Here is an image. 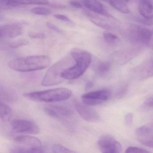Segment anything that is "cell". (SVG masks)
I'll use <instances>...</instances> for the list:
<instances>
[{
	"label": "cell",
	"mask_w": 153,
	"mask_h": 153,
	"mask_svg": "<svg viewBox=\"0 0 153 153\" xmlns=\"http://www.w3.org/2000/svg\"><path fill=\"white\" fill-rule=\"evenodd\" d=\"M111 66L108 62H98L94 67L95 73L99 76L103 77L107 75L111 70Z\"/></svg>",
	"instance_id": "obj_19"
},
{
	"label": "cell",
	"mask_w": 153,
	"mask_h": 153,
	"mask_svg": "<svg viewBox=\"0 0 153 153\" xmlns=\"http://www.w3.org/2000/svg\"><path fill=\"white\" fill-rule=\"evenodd\" d=\"M11 127L17 133L36 134L40 131L39 127L33 122L28 120L16 119L12 121Z\"/></svg>",
	"instance_id": "obj_9"
},
{
	"label": "cell",
	"mask_w": 153,
	"mask_h": 153,
	"mask_svg": "<svg viewBox=\"0 0 153 153\" xmlns=\"http://www.w3.org/2000/svg\"><path fill=\"white\" fill-rule=\"evenodd\" d=\"M14 141L18 146L10 149L11 153H43L42 142L35 137L29 136H17Z\"/></svg>",
	"instance_id": "obj_5"
},
{
	"label": "cell",
	"mask_w": 153,
	"mask_h": 153,
	"mask_svg": "<svg viewBox=\"0 0 153 153\" xmlns=\"http://www.w3.org/2000/svg\"><path fill=\"white\" fill-rule=\"evenodd\" d=\"M133 75L140 80H145L153 76V58L141 63L134 69Z\"/></svg>",
	"instance_id": "obj_13"
},
{
	"label": "cell",
	"mask_w": 153,
	"mask_h": 153,
	"mask_svg": "<svg viewBox=\"0 0 153 153\" xmlns=\"http://www.w3.org/2000/svg\"><path fill=\"white\" fill-rule=\"evenodd\" d=\"M1 98L7 102H15L17 100V95L15 90L6 86H1Z\"/></svg>",
	"instance_id": "obj_17"
},
{
	"label": "cell",
	"mask_w": 153,
	"mask_h": 153,
	"mask_svg": "<svg viewBox=\"0 0 153 153\" xmlns=\"http://www.w3.org/2000/svg\"><path fill=\"white\" fill-rule=\"evenodd\" d=\"M111 92L108 89H101L84 94L81 97L84 103L88 105L101 104L109 100Z\"/></svg>",
	"instance_id": "obj_7"
},
{
	"label": "cell",
	"mask_w": 153,
	"mask_h": 153,
	"mask_svg": "<svg viewBox=\"0 0 153 153\" xmlns=\"http://www.w3.org/2000/svg\"><path fill=\"white\" fill-rule=\"evenodd\" d=\"M48 0H1V4L5 6L16 7L23 5H47Z\"/></svg>",
	"instance_id": "obj_16"
},
{
	"label": "cell",
	"mask_w": 153,
	"mask_h": 153,
	"mask_svg": "<svg viewBox=\"0 0 153 153\" xmlns=\"http://www.w3.org/2000/svg\"><path fill=\"white\" fill-rule=\"evenodd\" d=\"M145 106L153 109V95L148 98L144 102Z\"/></svg>",
	"instance_id": "obj_31"
},
{
	"label": "cell",
	"mask_w": 153,
	"mask_h": 153,
	"mask_svg": "<svg viewBox=\"0 0 153 153\" xmlns=\"http://www.w3.org/2000/svg\"><path fill=\"white\" fill-rule=\"evenodd\" d=\"M126 34L130 41L139 45H149L152 37V33L146 27L136 25L128 26Z\"/></svg>",
	"instance_id": "obj_6"
},
{
	"label": "cell",
	"mask_w": 153,
	"mask_h": 153,
	"mask_svg": "<svg viewBox=\"0 0 153 153\" xmlns=\"http://www.w3.org/2000/svg\"><path fill=\"white\" fill-rule=\"evenodd\" d=\"M23 32V26L20 24H12L1 27L0 36L1 38H14L21 35Z\"/></svg>",
	"instance_id": "obj_14"
},
{
	"label": "cell",
	"mask_w": 153,
	"mask_h": 153,
	"mask_svg": "<svg viewBox=\"0 0 153 153\" xmlns=\"http://www.w3.org/2000/svg\"><path fill=\"white\" fill-rule=\"evenodd\" d=\"M51 59L46 55L27 56L12 60L9 62L10 69L20 72L44 69L50 66Z\"/></svg>",
	"instance_id": "obj_2"
},
{
	"label": "cell",
	"mask_w": 153,
	"mask_h": 153,
	"mask_svg": "<svg viewBox=\"0 0 153 153\" xmlns=\"http://www.w3.org/2000/svg\"><path fill=\"white\" fill-rule=\"evenodd\" d=\"M98 148L102 153H120L122 152L120 143L109 135L102 136L97 141Z\"/></svg>",
	"instance_id": "obj_8"
},
{
	"label": "cell",
	"mask_w": 153,
	"mask_h": 153,
	"mask_svg": "<svg viewBox=\"0 0 153 153\" xmlns=\"http://www.w3.org/2000/svg\"><path fill=\"white\" fill-rule=\"evenodd\" d=\"M45 111L49 116L58 119H66L73 116L74 112L72 110L61 105H50L45 108Z\"/></svg>",
	"instance_id": "obj_11"
},
{
	"label": "cell",
	"mask_w": 153,
	"mask_h": 153,
	"mask_svg": "<svg viewBox=\"0 0 153 153\" xmlns=\"http://www.w3.org/2000/svg\"><path fill=\"white\" fill-rule=\"evenodd\" d=\"M28 35L30 37L34 39H42L45 37L44 34L40 33H34L32 32L28 34Z\"/></svg>",
	"instance_id": "obj_29"
},
{
	"label": "cell",
	"mask_w": 153,
	"mask_h": 153,
	"mask_svg": "<svg viewBox=\"0 0 153 153\" xmlns=\"http://www.w3.org/2000/svg\"><path fill=\"white\" fill-rule=\"evenodd\" d=\"M27 43H28V42L26 40H19L11 42L9 44V45L11 48H16L26 45Z\"/></svg>",
	"instance_id": "obj_25"
},
{
	"label": "cell",
	"mask_w": 153,
	"mask_h": 153,
	"mask_svg": "<svg viewBox=\"0 0 153 153\" xmlns=\"http://www.w3.org/2000/svg\"><path fill=\"white\" fill-rule=\"evenodd\" d=\"M46 25L50 29H52V30H53V31H55V32H57V33H62V31L60 28H59L58 27L56 26L55 25H53L52 23L47 22V23H46Z\"/></svg>",
	"instance_id": "obj_30"
},
{
	"label": "cell",
	"mask_w": 153,
	"mask_h": 153,
	"mask_svg": "<svg viewBox=\"0 0 153 153\" xmlns=\"http://www.w3.org/2000/svg\"><path fill=\"white\" fill-rule=\"evenodd\" d=\"M54 17L56 18L57 19H59V20H62L64 22H67L68 23H70L72 24L73 22L68 17L66 16L63 15H61V14H55L53 16Z\"/></svg>",
	"instance_id": "obj_27"
},
{
	"label": "cell",
	"mask_w": 153,
	"mask_h": 153,
	"mask_svg": "<svg viewBox=\"0 0 153 153\" xmlns=\"http://www.w3.org/2000/svg\"><path fill=\"white\" fill-rule=\"evenodd\" d=\"M152 39H151V42H150V44L149 45H150V47H151L152 49L153 50V31H152Z\"/></svg>",
	"instance_id": "obj_34"
},
{
	"label": "cell",
	"mask_w": 153,
	"mask_h": 153,
	"mask_svg": "<svg viewBox=\"0 0 153 153\" xmlns=\"http://www.w3.org/2000/svg\"><path fill=\"white\" fill-rule=\"evenodd\" d=\"M152 133L153 131L146 135L137 137V139L142 145L149 147L153 148V135H152Z\"/></svg>",
	"instance_id": "obj_21"
},
{
	"label": "cell",
	"mask_w": 153,
	"mask_h": 153,
	"mask_svg": "<svg viewBox=\"0 0 153 153\" xmlns=\"http://www.w3.org/2000/svg\"><path fill=\"white\" fill-rule=\"evenodd\" d=\"M71 95V90L63 88L25 93L24 94L25 97L29 100L45 102L64 101L70 98Z\"/></svg>",
	"instance_id": "obj_3"
},
{
	"label": "cell",
	"mask_w": 153,
	"mask_h": 153,
	"mask_svg": "<svg viewBox=\"0 0 153 153\" xmlns=\"http://www.w3.org/2000/svg\"><path fill=\"white\" fill-rule=\"evenodd\" d=\"M31 12L33 14L41 16H47L51 13V10L45 7H36L31 9Z\"/></svg>",
	"instance_id": "obj_23"
},
{
	"label": "cell",
	"mask_w": 153,
	"mask_h": 153,
	"mask_svg": "<svg viewBox=\"0 0 153 153\" xmlns=\"http://www.w3.org/2000/svg\"><path fill=\"white\" fill-rule=\"evenodd\" d=\"M93 84L92 82H88L87 83V84H86L85 86V88L86 89H90V88L92 87L93 86Z\"/></svg>",
	"instance_id": "obj_33"
},
{
	"label": "cell",
	"mask_w": 153,
	"mask_h": 153,
	"mask_svg": "<svg viewBox=\"0 0 153 153\" xmlns=\"http://www.w3.org/2000/svg\"><path fill=\"white\" fill-rule=\"evenodd\" d=\"M106 3L114 8L123 14H128L130 12L128 6L123 0H101Z\"/></svg>",
	"instance_id": "obj_18"
},
{
	"label": "cell",
	"mask_w": 153,
	"mask_h": 153,
	"mask_svg": "<svg viewBox=\"0 0 153 153\" xmlns=\"http://www.w3.org/2000/svg\"><path fill=\"white\" fill-rule=\"evenodd\" d=\"M138 10L142 17L140 22L148 25H153V4L150 0H139Z\"/></svg>",
	"instance_id": "obj_10"
},
{
	"label": "cell",
	"mask_w": 153,
	"mask_h": 153,
	"mask_svg": "<svg viewBox=\"0 0 153 153\" xmlns=\"http://www.w3.org/2000/svg\"><path fill=\"white\" fill-rule=\"evenodd\" d=\"M125 2H128V1H129L130 0H123Z\"/></svg>",
	"instance_id": "obj_35"
},
{
	"label": "cell",
	"mask_w": 153,
	"mask_h": 153,
	"mask_svg": "<svg viewBox=\"0 0 153 153\" xmlns=\"http://www.w3.org/2000/svg\"><path fill=\"white\" fill-rule=\"evenodd\" d=\"M70 4L72 7L76 8H82L83 7V5L80 1H78L76 0H73L70 2Z\"/></svg>",
	"instance_id": "obj_32"
},
{
	"label": "cell",
	"mask_w": 153,
	"mask_h": 153,
	"mask_svg": "<svg viewBox=\"0 0 153 153\" xmlns=\"http://www.w3.org/2000/svg\"><path fill=\"white\" fill-rule=\"evenodd\" d=\"M74 61L73 58L67 56L54 63L45 73L42 80V85L51 86L62 83L64 80L62 77V73L65 70L71 67Z\"/></svg>",
	"instance_id": "obj_4"
},
{
	"label": "cell",
	"mask_w": 153,
	"mask_h": 153,
	"mask_svg": "<svg viewBox=\"0 0 153 153\" xmlns=\"http://www.w3.org/2000/svg\"><path fill=\"white\" fill-rule=\"evenodd\" d=\"M12 111L10 107L6 103L1 102L0 104V117L3 122L9 121L11 119Z\"/></svg>",
	"instance_id": "obj_20"
},
{
	"label": "cell",
	"mask_w": 153,
	"mask_h": 153,
	"mask_svg": "<svg viewBox=\"0 0 153 153\" xmlns=\"http://www.w3.org/2000/svg\"><path fill=\"white\" fill-rule=\"evenodd\" d=\"M149 151H147L146 149L140 148L136 147H129L126 149L125 153H148Z\"/></svg>",
	"instance_id": "obj_26"
},
{
	"label": "cell",
	"mask_w": 153,
	"mask_h": 153,
	"mask_svg": "<svg viewBox=\"0 0 153 153\" xmlns=\"http://www.w3.org/2000/svg\"><path fill=\"white\" fill-rule=\"evenodd\" d=\"M75 105L79 114L85 120L89 122H97L100 120L98 113L87 105L76 102Z\"/></svg>",
	"instance_id": "obj_12"
},
{
	"label": "cell",
	"mask_w": 153,
	"mask_h": 153,
	"mask_svg": "<svg viewBox=\"0 0 153 153\" xmlns=\"http://www.w3.org/2000/svg\"><path fill=\"white\" fill-rule=\"evenodd\" d=\"M70 54L76 63L65 70L62 73V78L68 80L76 79L82 76L92 60L91 53L82 49L73 48L71 51Z\"/></svg>",
	"instance_id": "obj_1"
},
{
	"label": "cell",
	"mask_w": 153,
	"mask_h": 153,
	"mask_svg": "<svg viewBox=\"0 0 153 153\" xmlns=\"http://www.w3.org/2000/svg\"><path fill=\"white\" fill-rule=\"evenodd\" d=\"M83 7L96 14L110 17L111 15L105 9L102 4L98 0H81Z\"/></svg>",
	"instance_id": "obj_15"
},
{
	"label": "cell",
	"mask_w": 153,
	"mask_h": 153,
	"mask_svg": "<svg viewBox=\"0 0 153 153\" xmlns=\"http://www.w3.org/2000/svg\"><path fill=\"white\" fill-rule=\"evenodd\" d=\"M133 116L132 113L127 114L124 117V122L125 124L128 126H130L132 124L133 122Z\"/></svg>",
	"instance_id": "obj_28"
},
{
	"label": "cell",
	"mask_w": 153,
	"mask_h": 153,
	"mask_svg": "<svg viewBox=\"0 0 153 153\" xmlns=\"http://www.w3.org/2000/svg\"><path fill=\"white\" fill-rule=\"evenodd\" d=\"M52 150L53 153H75V151L71 150V149L60 145V144H54L52 146Z\"/></svg>",
	"instance_id": "obj_24"
},
{
	"label": "cell",
	"mask_w": 153,
	"mask_h": 153,
	"mask_svg": "<svg viewBox=\"0 0 153 153\" xmlns=\"http://www.w3.org/2000/svg\"><path fill=\"white\" fill-rule=\"evenodd\" d=\"M103 37L105 42L111 45L116 44L120 42V39L117 36L109 31L104 32Z\"/></svg>",
	"instance_id": "obj_22"
}]
</instances>
